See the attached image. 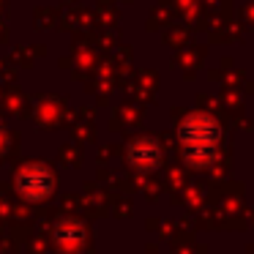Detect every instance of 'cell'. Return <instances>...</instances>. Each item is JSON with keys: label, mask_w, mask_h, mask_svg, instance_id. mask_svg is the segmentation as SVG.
<instances>
[{"label": "cell", "mask_w": 254, "mask_h": 254, "mask_svg": "<svg viewBox=\"0 0 254 254\" xmlns=\"http://www.w3.org/2000/svg\"><path fill=\"white\" fill-rule=\"evenodd\" d=\"M128 159H131V164L139 167V170H153L161 161V150L153 139H137V142L128 148Z\"/></svg>", "instance_id": "3"}, {"label": "cell", "mask_w": 254, "mask_h": 254, "mask_svg": "<svg viewBox=\"0 0 254 254\" xmlns=\"http://www.w3.org/2000/svg\"><path fill=\"white\" fill-rule=\"evenodd\" d=\"M17 189H19V194L28 197V199H44V197L52 194L55 183H52L50 170H44L41 164H30V167H25V170L19 172Z\"/></svg>", "instance_id": "2"}, {"label": "cell", "mask_w": 254, "mask_h": 254, "mask_svg": "<svg viewBox=\"0 0 254 254\" xmlns=\"http://www.w3.org/2000/svg\"><path fill=\"white\" fill-rule=\"evenodd\" d=\"M219 137H221L219 126L208 115L191 112L181 123V139H183V148H186V156L191 159V164H205L213 156Z\"/></svg>", "instance_id": "1"}]
</instances>
